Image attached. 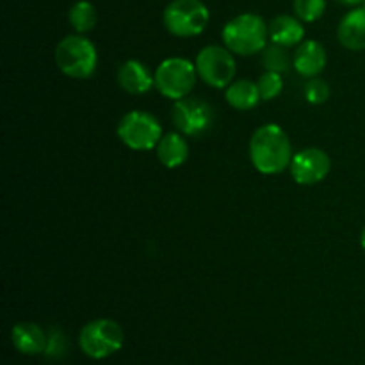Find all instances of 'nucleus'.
<instances>
[{
	"label": "nucleus",
	"mask_w": 365,
	"mask_h": 365,
	"mask_svg": "<svg viewBox=\"0 0 365 365\" xmlns=\"http://www.w3.org/2000/svg\"><path fill=\"white\" fill-rule=\"evenodd\" d=\"M250 159L262 175H278L291 166L292 146L284 128L277 123L257 128L250 141Z\"/></svg>",
	"instance_id": "obj_1"
},
{
	"label": "nucleus",
	"mask_w": 365,
	"mask_h": 365,
	"mask_svg": "<svg viewBox=\"0 0 365 365\" xmlns=\"http://www.w3.org/2000/svg\"><path fill=\"white\" fill-rule=\"evenodd\" d=\"M221 38L230 52L245 57L253 56L267 46L269 24L255 13H242L225 25Z\"/></svg>",
	"instance_id": "obj_2"
},
{
	"label": "nucleus",
	"mask_w": 365,
	"mask_h": 365,
	"mask_svg": "<svg viewBox=\"0 0 365 365\" xmlns=\"http://www.w3.org/2000/svg\"><path fill=\"white\" fill-rule=\"evenodd\" d=\"M96 63L98 53L86 36H66L56 46V64L68 77L89 78L95 73Z\"/></svg>",
	"instance_id": "obj_3"
},
{
	"label": "nucleus",
	"mask_w": 365,
	"mask_h": 365,
	"mask_svg": "<svg viewBox=\"0 0 365 365\" xmlns=\"http://www.w3.org/2000/svg\"><path fill=\"white\" fill-rule=\"evenodd\" d=\"M209 9L202 0H171L163 14L164 27L177 38H195L209 25Z\"/></svg>",
	"instance_id": "obj_4"
},
{
	"label": "nucleus",
	"mask_w": 365,
	"mask_h": 365,
	"mask_svg": "<svg viewBox=\"0 0 365 365\" xmlns=\"http://www.w3.org/2000/svg\"><path fill=\"white\" fill-rule=\"evenodd\" d=\"M125 331L116 321L95 319L86 324L78 335L82 353L93 360H103L123 348Z\"/></svg>",
	"instance_id": "obj_5"
},
{
	"label": "nucleus",
	"mask_w": 365,
	"mask_h": 365,
	"mask_svg": "<svg viewBox=\"0 0 365 365\" xmlns=\"http://www.w3.org/2000/svg\"><path fill=\"white\" fill-rule=\"evenodd\" d=\"M153 77H155L157 91L177 102L189 96V93L192 91L198 71L191 61L182 59V57H170L159 64Z\"/></svg>",
	"instance_id": "obj_6"
},
{
	"label": "nucleus",
	"mask_w": 365,
	"mask_h": 365,
	"mask_svg": "<svg viewBox=\"0 0 365 365\" xmlns=\"http://www.w3.org/2000/svg\"><path fill=\"white\" fill-rule=\"evenodd\" d=\"M118 138L130 150H152L159 145L163 138V128L159 120L146 110L127 113L118 123Z\"/></svg>",
	"instance_id": "obj_7"
},
{
	"label": "nucleus",
	"mask_w": 365,
	"mask_h": 365,
	"mask_svg": "<svg viewBox=\"0 0 365 365\" xmlns=\"http://www.w3.org/2000/svg\"><path fill=\"white\" fill-rule=\"evenodd\" d=\"M227 46L209 45L200 50L195 66L198 77L210 88L223 89L234 82L235 59Z\"/></svg>",
	"instance_id": "obj_8"
},
{
	"label": "nucleus",
	"mask_w": 365,
	"mask_h": 365,
	"mask_svg": "<svg viewBox=\"0 0 365 365\" xmlns=\"http://www.w3.org/2000/svg\"><path fill=\"white\" fill-rule=\"evenodd\" d=\"M171 120H173L175 128L185 138H200L212 127L214 109L205 100L185 96L175 102Z\"/></svg>",
	"instance_id": "obj_9"
},
{
	"label": "nucleus",
	"mask_w": 365,
	"mask_h": 365,
	"mask_svg": "<svg viewBox=\"0 0 365 365\" xmlns=\"http://www.w3.org/2000/svg\"><path fill=\"white\" fill-rule=\"evenodd\" d=\"M291 175L299 185H314L323 182L331 170L328 153L321 148H305L294 153L291 160Z\"/></svg>",
	"instance_id": "obj_10"
},
{
	"label": "nucleus",
	"mask_w": 365,
	"mask_h": 365,
	"mask_svg": "<svg viewBox=\"0 0 365 365\" xmlns=\"http://www.w3.org/2000/svg\"><path fill=\"white\" fill-rule=\"evenodd\" d=\"M294 68L303 77L314 78L327 68V50L319 41H302L294 52Z\"/></svg>",
	"instance_id": "obj_11"
},
{
	"label": "nucleus",
	"mask_w": 365,
	"mask_h": 365,
	"mask_svg": "<svg viewBox=\"0 0 365 365\" xmlns=\"http://www.w3.org/2000/svg\"><path fill=\"white\" fill-rule=\"evenodd\" d=\"M337 39L348 50H365V7H353L341 20L337 29Z\"/></svg>",
	"instance_id": "obj_12"
},
{
	"label": "nucleus",
	"mask_w": 365,
	"mask_h": 365,
	"mask_svg": "<svg viewBox=\"0 0 365 365\" xmlns=\"http://www.w3.org/2000/svg\"><path fill=\"white\" fill-rule=\"evenodd\" d=\"M11 342L24 355H39L46 351L48 335L36 323H18L11 330Z\"/></svg>",
	"instance_id": "obj_13"
},
{
	"label": "nucleus",
	"mask_w": 365,
	"mask_h": 365,
	"mask_svg": "<svg viewBox=\"0 0 365 365\" xmlns=\"http://www.w3.org/2000/svg\"><path fill=\"white\" fill-rule=\"evenodd\" d=\"M118 82L123 88V91L130 95H143L155 86V77L150 73L148 68L139 61L130 59L125 61L118 70Z\"/></svg>",
	"instance_id": "obj_14"
},
{
	"label": "nucleus",
	"mask_w": 365,
	"mask_h": 365,
	"mask_svg": "<svg viewBox=\"0 0 365 365\" xmlns=\"http://www.w3.org/2000/svg\"><path fill=\"white\" fill-rule=\"evenodd\" d=\"M305 29H303L302 20L291 14H280L273 18L269 24V39L271 43H277L282 46H296L303 41Z\"/></svg>",
	"instance_id": "obj_15"
},
{
	"label": "nucleus",
	"mask_w": 365,
	"mask_h": 365,
	"mask_svg": "<svg viewBox=\"0 0 365 365\" xmlns=\"http://www.w3.org/2000/svg\"><path fill=\"white\" fill-rule=\"evenodd\" d=\"M155 148L159 163L170 170L182 166L189 157V145L185 141V135L180 132H170L163 135Z\"/></svg>",
	"instance_id": "obj_16"
},
{
	"label": "nucleus",
	"mask_w": 365,
	"mask_h": 365,
	"mask_svg": "<svg viewBox=\"0 0 365 365\" xmlns=\"http://www.w3.org/2000/svg\"><path fill=\"white\" fill-rule=\"evenodd\" d=\"M225 98L230 103L234 109L237 110H250L260 102V91L259 86L255 82L248 81V78H241V81L232 82L227 88Z\"/></svg>",
	"instance_id": "obj_17"
},
{
	"label": "nucleus",
	"mask_w": 365,
	"mask_h": 365,
	"mask_svg": "<svg viewBox=\"0 0 365 365\" xmlns=\"http://www.w3.org/2000/svg\"><path fill=\"white\" fill-rule=\"evenodd\" d=\"M68 21L78 34H86L98 24V11L88 0H78L68 11Z\"/></svg>",
	"instance_id": "obj_18"
},
{
	"label": "nucleus",
	"mask_w": 365,
	"mask_h": 365,
	"mask_svg": "<svg viewBox=\"0 0 365 365\" xmlns=\"http://www.w3.org/2000/svg\"><path fill=\"white\" fill-rule=\"evenodd\" d=\"M262 66L266 71L287 73L291 66H294V57L287 52V46L271 43L262 50Z\"/></svg>",
	"instance_id": "obj_19"
},
{
	"label": "nucleus",
	"mask_w": 365,
	"mask_h": 365,
	"mask_svg": "<svg viewBox=\"0 0 365 365\" xmlns=\"http://www.w3.org/2000/svg\"><path fill=\"white\" fill-rule=\"evenodd\" d=\"M327 11V0H294V14L302 21H317Z\"/></svg>",
	"instance_id": "obj_20"
},
{
	"label": "nucleus",
	"mask_w": 365,
	"mask_h": 365,
	"mask_svg": "<svg viewBox=\"0 0 365 365\" xmlns=\"http://www.w3.org/2000/svg\"><path fill=\"white\" fill-rule=\"evenodd\" d=\"M259 91L262 100H273L284 89V81H282V73H274V71H264L259 77Z\"/></svg>",
	"instance_id": "obj_21"
},
{
	"label": "nucleus",
	"mask_w": 365,
	"mask_h": 365,
	"mask_svg": "<svg viewBox=\"0 0 365 365\" xmlns=\"http://www.w3.org/2000/svg\"><path fill=\"white\" fill-rule=\"evenodd\" d=\"M305 98L307 102L314 103V106H319V103H324L328 98H330V86L327 84V81L323 78H310L305 84Z\"/></svg>",
	"instance_id": "obj_22"
},
{
	"label": "nucleus",
	"mask_w": 365,
	"mask_h": 365,
	"mask_svg": "<svg viewBox=\"0 0 365 365\" xmlns=\"http://www.w3.org/2000/svg\"><path fill=\"white\" fill-rule=\"evenodd\" d=\"M66 351V341L64 335L59 330H52L48 334V344H46V355L50 356H61Z\"/></svg>",
	"instance_id": "obj_23"
},
{
	"label": "nucleus",
	"mask_w": 365,
	"mask_h": 365,
	"mask_svg": "<svg viewBox=\"0 0 365 365\" xmlns=\"http://www.w3.org/2000/svg\"><path fill=\"white\" fill-rule=\"evenodd\" d=\"M335 2L342 4V6H348V7H359V6H362L364 0H335Z\"/></svg>",
	"instance_id": "obj_24"
},
{
	"label": "nucleus",
	"mask_w": 365,
	"mask_h": 365,
	"mask_svg": "<svg viewBox=\"0 0 365 365\" xmlns=\"http://www.w3.org/2000/svg\"><path fill=\"white\" fill-rule=\"evenodd\" d=\"M360 246H362L365 252V228L362 230V235H360Z\"/></svg>",
	"instance_id": "obj_25"
},
{
	"label": "nucleus",
	"mask_w": 365,
	"mask_h": 365,
	"mask_svg": "<svg viewBox=\"0 0 365 365\" xmlns=\"http://www.w3.org/2000/svg\"><path fill=\"white\" fill-rule=\"evenodd\" d=\"M362 7H365V0H364V2H362Z\"/></svg>",
	"instance_id": "obj_26"
}]
</instances>
